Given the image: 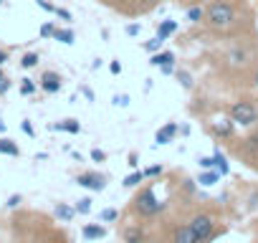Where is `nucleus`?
I'll return each mask as SVG.
<instances>
[{
    "label": "nucleus",
    "mask_w": 258,
    "mask_h": 243,
    "mask_svg": "<svg viewBox=\"0 0 258 243\" xmlns=\"http://www.w3.org/2000/svg\"><path fill=\"white\" fill-rule=\"evenodd\" d=\"M210 66L230 86H258V36H243L218 43L208 53Z\"/></svg>",
    "instance_id": "f257e3e1"
},
{
    "label": "nucleus",
    "mask_w": 258,
    "mask_h": 243,
    "mask_svg": "<svg viewBox=\"0 0 258 243\" xmlns=\"http://www.w3.org/2000/svg\"><path fill=\"white\" fill-rule=\"evenodd\" d=\"M200 28L218 41L255 36V11L250 0H208Z\"/></svg>",
    "instance_id": "f03ea898"
},
{
    "label": "nucleus",
    "mask_w": 258,
    "mask_h": 243,
    "mask_svg": "<svg viewBox=\"0 0 258 243\" xmlns=\"http://www.w3.org/2000/svg\"><path fill=\"white\" fill-rule=\"evenodd\" d=\"M129 208H132V213L137 218L150 220V218H157L165 210V203H160V198H157L152 185H145V188L137 190V195L132 198V205H129Z\"/></svg>",
    "instance_id": "7ed1b4c3"
},
{
    "label": "nucleus",
    "mask_w": 258,
    "mask_h": 243,
    "mask_svg": "<svg viewBox=\"0 0 258 243\" xmlns=\"http://www.w3.org/2000/svg\"><path fill=\"white\" fill-rule=\"evenodd\" d=\"M187 223H190V228H192L198 243H210L213 238H218V235L225 233V228L218 230V220H215V215H210L208 210H198V213H192V218H190Z\"/></svg>",
    "instance_id": "20e7f679"
},
{
    "label": "nucleus",
    "mask_w": 258,
    "mask_h": 243,
    "mask_svg": "<svg viewBox=\"0 0 258 243\" xmlns=\"http://www.w3.org/2000/svg\"><path fill=\"white\" fill-rule=\"evenodd\" d=\"M225 111H228V116L235 122V127H243V130L258 127V106H255L253 99H238V101H230Z\"/></svg>",
    "instance_id": "39448f33"
},
{
    "label": "nucleus",
    "mask_w": 258,
    "mask_h": 243,
    "mask_svg": "<svg viewBox=\"0 0 258 243\" xmlns=\"http://www.w3.org/2000/svg\"><path fill=\"white\" fill-rule=\"evenodd\" d=\"M96 3L106 6L109 11L124 16V18H140V8H137V0H96Z\"/></svg>",
    "instance_id": "423d86ee"
},
{
    "label": "nucleus",
    "mask_w": 258,
    "mask_h": 243,
    "mask_svg": "<svg viewBox=\"0 0 258 243\" xmlns=\"http://www.w3.org/2000/svg\"><path fill=\"white\" fill-rule=\"evenodd\" d=\"M76 185L79 188H86L91 193H101L106 188V177L101 172H96V170H86V172H79L76 175Z\"/></svg>",
    "instance_id": "0eeeda50"
},
{
    "label": "nucleus",
    "mask_w": 258,
    "mask_h": 243,
    "mask_svg": "<svg viewBox=\"0 0 258 243\" xmlns=\"http://www.w3.org/2000/svg\"><path fill=\"white\" fill-rule=\"evenodd\" d=\"M235 152H238L243 160H248V165L258 157V127H255L248 137H243V140H240V145L235 147Z\"/></svg>",
    "instance_id": "6e6552de"
},
{
    "label": "nucleus",
    "mask_w": 258,
    "mask_h": 243,
    "mask_svg": "<svg viewBox=\"0 0 258 243\" xmlns=\"http://www.w3.org/2000/svg\"><path fill=\"white\" fill-rule=\"evenodd\" d=\"M210 135L220 137V140H233L235 137V122L230 116H220L210 125Z\"/></svg>",
    "instance_id": "1a4fd4ad"
},
{
    "label": "nucleus",
    "mask_w": 258,
    "mask_h": 243,
    "mask_svg": "<svg viewBox=\"0 0 258 243\" xmlns=\"http://www.w3.org/2000/svg\"><path fill=\"white\" fill-rule=\"evenodd\" d=\"M121 240H124V243H150V238H147V228H145L142 223L124 225V228H121Z\"/></svg>",
    "instance_id": "9d476101"
},
{
    "label": "nucleus",
    "mask_w": 258,
    "mask_h": 243,
    "mask_svg": "<svg viewBox=\"0 0 258 243\" xmlns=\"http://www.w3.org/2000/svg\"><path fill=\"white\" fill-rule=\"evenodd\" d=\"M38 86H41V91H46V94H58V91L63 89V79H61L58 71H43L41 79H38Z\"/></svg>",
    "instance_id": "9b49d317"
},
{
    "label": "nucleus",
    "mask_w": 258,
    "mask_h": 243,
    "mask_svg": "<svg viewBox=\"0 0 258 243\" xmlns=\"http://www.w3.org/2000/svg\"><path fill=\"white\" fill-rule=\"evenodd\" d=\"M170 243H198V238H195V233H192V228H190L187 220H185V223H177V225L172 228Z\"/></svg>",
    "instance_id": "f8f14e48"
},
{
    "label": "nucleus",
    "mask_w": 258,
    "mask_h": 243,
    "mask_svg": "<svg viewBox=\"0 0 258 243\" xmlns=\"http://www.w3.org/2000/svg\"><path fill=\"white\" fill-rule=\"evenodd\" d=\"M177 132H180V125H177V122H167L165 127H160V130H157L155 142H157V145H170V142L177 137Z\"/></svg>",
    "instance_id": "ddd939ff"
},
{
    "label": "nucleus",
    "mask_w": 258,
    "mask_h": 243,
    "mask_svg": "<svg viewBox=\"0 0 258 243\" xmlns=\"http://www.w3.org/2000/svg\"><path fill=\"white\" fill-rule=\"evenodd\" d=\"M106 225H101V223H86L84 228H81V238L84 240H101V238H106Z\"/></svg>",
    "instance_id": "4468645a"
},
{
    "label": "nucleus",
    "mask_w": 258,
    "mask_h": 243,
    "mask_svg": "<svg viewBox=\"0 0 258 243\" xmlns=\"http://www.w3.org/2000/svg\"><path fill=\"white\" fill-rule=\"evenodd\" d=\"M48 130H53V132H69V135H79V132H81V125H79V119H61V122H56V125H51Z\"/></svg>",
    "instance_id": "2eb2a0df"
},
{
    "label": "nucleus",
    "mask_w": 258,
    "mask_h": 243,
    "mask_svg": "<svg viewBox=\"0 0 258 243\" xmlns=\"http://www.w3.org/2000/svg\"><path fill=\"white\" fill-rule=\"evenodd\" d=\"M177 31H180V23H177V21H170V18H167V21H160V23H157V38H162V41H167V38L175 36Z\"/></svg>",
    "instance_id": "dca6fc26"
},
{
    "label": "nucleus",
    "mask_w": 258,
    "mask_h": 243,
    "mask_svg": "<svg viewBox=\"0 0 258 243\" xmlns=\"http://www.w3.org/2000/svg\"><path fill=\"white\" fill-rule=\"evenodd\" d=\"M53 215H56L61 223H71L74 215H79V213H76V208H71V205H66V203H56V205H53Z\"/></svg>",
    "instance_id": "f3484780"
},
{
    "label": "nucleus",
    "mask_w": 258,
    "mask_h": 243,
    "mask_svg": "<svg viewBox=\"0 0 258 243\" xmlns=\"http://www.w3.org/2000/svg\"><path fill=\"white\" fill-rule=\"evenodd\" d=\"M185 16H187V23L190 26H203V21H205V6H192V8L185 11Z\"/></svg>",
    "instance_id": "a211bd4d"
},
{
    "label": "nucleus",
    "mask_w": 258,
    "mask_h": 243,
    "mask_svg": "<svg viewBox=\"0 0 258 243\" xmlns=\"http://www.w3.org/2000/svg\"><path fill=\"white\" fill-rule=\"evenodd\" d=\"M175 61H177L175 51H160V53H155V56L150 58V64H152L155 69H160V66H167V64H175Z\"/></svg>",
    "instance_id": "6ab92c4d"
},
{
    "label": "nucleus",
    "mask_w": 258,
    "mask_h": 243,
    "mask_svg": "<svg viewBox=\"0 0 258 243\" xmlns=\"http://www.w3.org/2000/svg\"><path fill=\"white\" fill-rule=\"evenodd\" d=\"M213 160H215V170L220 172V177H228V175H230V162H228V157H225L220 150H215V152H213Z\"/></svg>",
    "instance_id": "aec40b11"
},
{
    "label": "nucleus",
    "mask_w": 258,
    "mask_h": 243,
    "mask_svg": "<svg viewBox=\"0 0 258 243\" xmlns=\"http://www.w3.org/2000/svg\"><path fill=\"white\" fill-rule=\"evenodd\" d=\"M198 185H203V188H210V185H215V183H220V172L218 170H203L200 175H198V180H195Z\"/></svg>",
    "instance_id": "412c9836"
},
{
    "label": "nucleus",
    "mask_w": 258,
    "mask_h": 243,
    "mask_svg": "<svg viewBox=\"0 0 258 243\" xmlns=\"http://www.w3.org/2000/svg\"><path fill=\"white\" fill-rule=\"evenodd\" d=\"M0 155H8V157H21V147L11 140V137H3L0 140Z\"/></svg>",
    "instance_id": "4be33fe9"
},
{
    "label": "nucleus",
    "mask_w": 258,
    "mask_h": 243,
    "mask_svg": "<svg viewBox=\"0 0 258 243\" xmlns=\"http://www.w3.org/2000/svg\"><path fill=\"white\" fill-rule=\"evenodd\" d=\"M53 41H58V43H63V46H71V43L76 41V33H74V28H56Z\"/></svg>",
    "instance_id": "5701e85b"
},
{
    "label": "nucleus",
    "mask_w": 258,
    "mask_h": 243,
    "mask_svg": "<svg viewBox=\"0 0 258 243\" xmlns=\"http://www.w3.org/2000/svg\"><path fill=\"white\" fill-rule=\"evenodd\" d=\"M147 177H145V170H135V172H129L126 177H124V188H140L142 183H145Z\"/></svg>",
    "instance_id": "b1692460"
},
{
    "label": "nucleus",
    "mask_w": 258,
    "mask_h": 243,
    "mask_svg": "<svg viewBox=\"0 0 258 243\" xmlns=\"http://www.w3.org/2000/svg\"><path fill=\"white\" fill-rule=\"evenodd\" d=\"M175 76H177V81L182 84V89H185V91H190V89L195 86V79H192V74H190L187 69H177V71H175Z\"/></svg>",
    "instance_id": "393cba45"
},
{
    "label": "nucleus",
    "mask_w": 258,
    "mask_h": 243,
    "mask_svg": "<svg viewBox=\"0 0 258 243\" xmlns=\"http://www.w3.org/2000/svg\"><path fill=\"white\" fill-rule=\"evenodd\" d=\"M38 61H41V56L36 53V51H28V53H23V58H21V69H36L38 66Z\"/></svg>",
    "instance_id": "a878e982"
},
{
    "label": "nucleus",
    "mask_w": 258,
    "mask_h": 243,
    "mask_svg": "<svg viewBox=\"0 0 258 243\" xmlns=\"http://www.w3.org/2000/svg\"><path fill=\"white\" fill-rule=\"evenodd\" d=\"M160 3H162V0H137V8H140V16H147V13L157 11V8H160Z\"/></svg>",
    "instance_id": "bb28decb"
},
{
    "label": "nucleus",
    "mask_w": 258,
    "mask_h": 243,
    "mask_svg": "<svg viewBox=\"0 0 258 243\" xmlns=\"http://www.w3.org/2000/svg\"><path fill=\"white\" fill-rule=\"evenodd\" d=\"M38 89H41V86H38L33 79H23V81H21V94H23V96H33Z\"/></svg>",
    "instance_id": "cd10ccee"
},
{
    "label": "nucleus",
    "mask_w": 258,
    "mask_h": 243,
    "mask_svg": "<svg viewBox=\"0 0 258 243\" xmlns=\"http://www.w3.org/2000/svg\"><path fill=\"white\" fill-rule=\"evenodd\" d=\"M162 43H165V41L155 36L152 41H147V43H142V48H145L147 53H152V56H155V53H160V51H162Z\"/></svg>",
    "instance_id": "c85d7f7f"
},
{
    "label": "nucleus",
    "mask_w": 258,
    "mask_h": 243,
    "mask_svg": "<svg viewBox=\"0 0 258 243\" xmlns=\"http://www.w3.org/2000/svg\"><path fill=\"white\" fill-rule=\"evenodd\" d=\"M74 208H76L79 215H89V213H91V198H79Z\"/></svg>",
    "instance_id": "c756f323"
},
{
    "label": "nucleus",
    "mask_w": 258,
    "mask_h": 243,
    "mask_svg": "<svg viewBox=\"0 0 258 243\" xmlns=\"http://www.w3.org/2000/svg\"><path fill=\"white\" fill-rule=\"evenodd\" d=\"M56 28H58L56 23H43V26L38 28V36H41V38H53V33H56Z\"/></svg>",
    "instance_id": "7c9ffc66"
},
{
    "label": "nucleus",
    "mask_w": 258,
    "mask_h": 243,
    "mask_svg": "<svg viewBox=\"0 0 258 243\" xmlns=\"http://www.w3.org/2000/svg\"><path fill=\"white\" fill-rule=\"evenodd\" d=\"M99 218H101V223H114V220L119 218V210H114V208H104Z\"/></svg>",
    "instance_id": "2f4dec72"
},
{
    "label": "nucleus",
    "mask_w": 258,
    "mask_h": 243,
    "mask_svg": "<svg viewBox=\"0 0 258 243\" xmlns=\"http://www.w3.org/2000/svg\"><path fill=\"white\" fill-rule=\"evenodd\" d=\"M53 16H56V18H61L63 23H71V21H74L71 11H66V8H58V6H56V13H53Z\"/></svg>",
    "instance_id": "473e14b6"
},
{
    "label": "nucleus",
    "mask_w": 258,
    "mask_h": 243,
    "mask_svg": "<svg viewBox=\"0 0 258 243\" xmlns=\"http://www.w3.org/2000/svg\"><path fill=\"white\" fill-rule=\"evenodd\" d=\"M198 165H200V170H215L213 155H210V157H198Z\"/></svg>",
    "instance_id": "72a5a7b5"
},
{
    "label": "nucleus",
    "mask_w": 258,
    "mask_h": 243,
    "mask_svg": "<svg viewBox=\"0 0 258 243\" xmlns=\"http://www.w3.org/2000/svg\"><path fill=\"white\" fill-rule=\"evenodd\" d=\"M165 172V167L162 165H150L147 170H145V177H160Z\"/></svg>",
    "instance_id": "f704fd0d"
},
{
    "label": "nucleus",
    "mask_w": 258,
    "mask_h": 243,
    "mask_svg": "<svg viewBox=\"0 0 258 243\" xmlns=\"http://www.w3.org/2000/svg\"><path fill=\"white\" fill-rule=\"evenodd\" d=\"M11 86H13V81L8 76H0V96H6L11 91Z\"/></svg>",
    "instance_id": "c9c22d12"
},
{
    "label": "nucleus",
    "mask_w": 258,
    "mask_h": 243,
    "mask_svg": "<svg viewBox=\"0 0 258 243\" xmlns=\"http://www.w3.org/2000/svg\"><path fill=\"white\" fill-rule=\"evenodd\" d=\"M140 31H142V26H140V23H126V28H124V33H126V36H132V38H135V36H140Z\"/></svg>",
    "instance_id": "e433bc0d"
},
{
    "label": "nucleus",
    "mask_w": 258,
    "mask_h": 243,
    "mask_svg": "<svg viewBox=\"0 0 258 243\" xmlns=\"http://www.w3.org/2000/svg\"><path fill=\"white\" fill-rule=\"evenodd\" d=\"M91 160H94V162H106V152L99 150V147H94V150H91Z\"/></svg>",
    "instance_id": "4c0bfd02"
},
{
    "label": "nucleus",
    "mask_w": 258,
    "mask_h": 243,
    "mask_svg": "<svg viewBox=\"0 0 258 243\" xmlns=\"http://www.w3.org/2000/svg\"><path fill=\"white\" fill-rule=\"evenodd\" d=\"M21 203H23V195H21V193H16V195H11V198L6 200V205H8V208H18Z\"/></svg>",
    "instance_id": "58836bf2"
},
{
    "label": "nucleus",
    "mask_w": 258,
    "mask_h": 243,
    "mask_svg": "<svg viewBox=\"0 0 258 243\" xmlns=\"http://www.w3.org/2000/svg\"><path fill=\"white\" fill-rule=\"evenodd\" d=\"M21 130H23L28 137H36V130H33V125H31V119H23V122H21Z\"/></svg>",
    "instance_id": "ea45409f"
},
{
    "label": "nucleus",
    "mask_w": 258,
    "mask_h": 243,
    "mask_svg": "<svg viewBox=\"0 0 258 243\" xmlns=\"http://www.w3.org/2000/svg\"><path fill=\"white\" fill-rule=\"evenodd\" d=\"M175 3L187 11V8H192V6H203V0H175Z\"/></svg>",
    "instance_id": "a19ab883"
},
{
    "label": "nucleus",
    "mask_w": 258,
    "mask_h": 243,
    "mask_svg": "<svg viewBox=\"0 0 258 243\" xmlns=\"http://www.w3.org/2000/svg\"><path fill=\"white\" fill-rule=\"evenodd\" d=\"M36 6H38L41 11H46V13H56V6H51L48 0H36Z\"/></svg>",
    "instance_id": "79ce46f5"
},
{
    "label": "nucleus",
    "mask_w": 258,
    "mask_h": 243,
    "mask_svg": "<svg viewBox=\"0 0 258 243\" xmlns=\"http://www.w3.org/2000/svg\"><path fill=\"white\" fill-rule=\"evenodd\" d=\"M177 71V64H167V66H160V74L162 76H172Z\"/></svg>",
    "instance_id": "37998d69"
},
{
    "label": "nucleus",
    "mask_w": 258,
    "mask_h": 243,
    "mask_svg": "<svg viewBox=\"0 0 258 243\" xmlns=\"http://www.w3.org/2000/svg\"><path fill=\"white\" fill-rule=\"evenodd\" d=\"M114 104H116V106H126V104H129V96H126V94H116V96H114Z\"/></svg>",
    "instance_id": "c03bdc74"
},
{
    "label": "nucleus",
    "mask_w": 258,
    "mask_h": 243,
    "mask_svg": "<svg viewBox=\"0 0 258 243\" xmlns=\"http://www.w3.org/2000/svg\"><path fill=\"white\" fill-rule=\"evenodd\" d=\"M137 160H140V157H137V152H129V162H126V165L137 170V167H140V162H137Z\"/></svg>",
    "instance_id": "a18cd8bd"
},
{
    "label": "nucleus",
    "mask_w": 258,
    "mask_h": 243,
    "mask_svg": "<svg viewBox=\"0 0 258 243\" xmlns=\"http://www.w3.org/2000/svg\"><path fill=\"white\" fill-rule=\"evenodd\" d=\"M109 71H111L114 76H116V74H121V64H119V61H111V64H109Z\"/></svg>",
    "instance_id": "49530a36"
},
{
    "label": "nucleus",
    "mask_w": 258,
    "mask_h": 243,
    "mask_svg": "<svg viewBox=\"0 0 258 243\" xmlns=\"http://www.w3.org/2000/svg\"><path fill=\"white\" fill-rule=\"evenodd\" d=\"M81 94H84V96H86L89 101H94V91H91L89 86H81Z\"/></svg>",
    "instance_id": "de8ad7c7"
},
{
    "label": "nucleus",
    "mask_w": 258,
    "mask_h": 243,
    "mask_svg": "<svg viewBox=\"0 0 258 243\" xmlns=\"http://www.w3.org/2000/svg\"><path fill=\"white\" fill-rule=\"evenodd\" d=\"M248 208H250V210H253V208H258V193H253V195H250V205H248Z\"/></svg>",
    "instance_id": "09e8293b"
},
{
    "label": "nucleus",
    "mask_w": 258,
    "mask_h": 243,
    "mask_svg": "<svg viewBox=\"0 0 258 243\" xmlns=\"http://www.w3.org/2000/svg\"><path fill=\"white\" fill-rule=\"evenodd\" d=\"M8 61V51H3V48H0V66H3Z\"/></svg>",
    "instance_id": "8fccbe9b"
},
{
    "label": "nucleus",
    "mask_w": 258,
    "mask_h": 243,
    "mask_svg": "<svg viewBox=\"0 0 258 243\" xmlns=\"http://www.w3.org/2000/svg\"><path fill=\"white\" fill-rule=\"evenodd\" d=\"M250 167H253V170H255V172H258V157H255V160H253V162H250Z\"/></svg>",
    "instance_id": "3c124183"
},
{
    "label": "nucleus",
    "mask_w": 258,
    "mask_h": 243,
    "mask_svg": "<svg viewBox=\"0 0 258 243\" xmlns=\"http://www.w3.org/2000/svg\"><path fill=\"white\" fill-rule=\"evenodd\" d=\"M3 3H6V0H0V6H3Z\"/></svg>",
    "instance_id": "603ef678"
},
{
    "label": "nucleus",
    "mask_w": 258,
    "mask_h": 243,
    "mask_svg": "<svg viewBox=\"0 0 258 243\" xmlns=\"http://www.w3.org/2000/svg\"><path fill=\"white\" fill-rule=\"evenodd\" d=\"M0 76H3V69H0Z\"/></svg>",
    "instance_id": "864d4df0"
}]
</instances>
